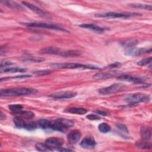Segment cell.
<instances>
[{
	"label": "cell",
	"mask_w": 152,
	"mask_h": 152,
	"mask_svg": "<svg viewBox=\"0 0 152 152\" xmlns=\"http://www.w3.org/2000/svg\"><path fill=\"white\" fill-rule=\"evenodd\" d=\"M10 110L14 114L18 113L23 109V105L20 104H12L8 106Z\"/></svg>",
	"instance_id": "f1b7e54d"
},
{
	"label": "cell",
	"mask_w": 152,
	"mask_h": 152,
	"mask_svg": "<svg viewBox=\"0 0 152 152\" xmlns=\"http://www.w3.org/2000/svg\"><path fill=\"white\" fill-rule=\"evenodd\" d=\"M138 43V41L136 39H129L124 41L121 43V45L122 46L127 48H134L137 44Z\"/></svg>",
	"instance_id": "484cf974"
},
{
	"label": "cell",
	"mask_w": 152,
	"mask_h": 152,
	"mask_svg": "<svg viewBox=\"0 0 152 152\" xmlns=\"http://www.w3.org/2000/svg\"><path fill=\"white\" fill-rule=\"evenodd\" d=\"M150 100L147 94L140 93L126 94L124 97V100L129 104H136L141 102H148Z\"/></svg>",
	"instance_id": "277c9868"
},
{
	"label": "cell",
	"mask_w": 152,
	"mask_h": 152,
	"mask_svg": "<svg viewBox=\"0 0 152 152\" xmlns=\"http://www.w3.org/2000/svg\"><path fill=\"white\" fill-rule=\"evenodd\" d=\"M51 72L50 70H48V69H44V70H39L34 72V74H35L37 75H45L49 74Z\"/></svg>",
	"instance_id": "e575fe53"
},
{
	"label": "cell",
	"mask_w": 152,
	"mask_h": 152,
	"mask_svg": "<svg viewBox=\"0 0 152 152\" xmlns=\"http://www.w3.org/2000/svg\"><path fill=\"white\" fill-rule=\"evenodd\" d=\"M129 7L134 8L142 9V10H151V5L147 4H129L128 5Z\"/></svg>",
	"instance_id": "4316f807"
},
{
	"label": "cell",
	"mask_w": 152,
	"mask_h": 152,
	"mask_svg": "<svg viewBox=\"0 0 152 152\" xmlns=\"http://www.w3.org/2000/svg\"><path fill=\"white\" fill-rule=\"evenodd\" d=\"M95 112L97 114V115H100L102 116H107L109 115V113L107 112H104V111H102V110H96L95 111Z\"/></svg>",
	"instance_id": "74e56055"
},
{
	"label": "cell",
	"mask_w": 152,
	"mask_h": 152,
	"mask_svg": "<svg viewBox=\"0 0 152 152\" xmlns=\"http://www.w3.org/2000/svg\"><path fill=\"white\" fill-rule=\"evenodd\" d=\"M77 93L71 91H58L52 94H50L49 97L55 99H71L75 97Z\"/></svg>",
	"instance_id": "9c48e42d"
},
{
	"label": "cell",
	"mask_w": 152,
	"mask_h": 152,
	"mask_svg": "<svg viewBox=\"0 0 152 152\" xmlns=\"http://www.w3.org/2000/svg\"><path fill=\"white\" fill-rule=\"evenodd\" d=\"M56 150L59 151H72V150H71V149L65 148H64V147H62V146L60 147H59V148H56Z\"/></svg>",
	"instance_id": "f35d334b"
},
{
	"label": "cell",
	"mask_w": 152,
	"mask_h": 152,
	"mask_svg": "<svg viewBox=\"0 0 152 152\" xmlns=\"http://www.w3.org/2000/svg\"><path fill=\"white\" fill-rule=\"evenodd\" d=\"M125 88V86L121 83H115L110 86L102 88L98 90L99 93L103 95L110 94L122 91Z\"/></svg>",
	"instance_id": "ba28073f"
},
{
	"label": "cell",
	"mask_w": 152,
	"mask_h": 152,
	"mask_svg": "<svg viewBox=\"0 0 152 152\" xmlns=\"http://www.w3.org/2000/svg\"><path fill=\"white\" fill-rule=\"evenodd\" d=\"M121 74V72L118 71H111L109 72H99L94 74L93 77V78L96 80H102V79H106L109 78H111L115 75H117Z\"/></svg>",
	"instance_id": "7c38bea8"
},
{
	"label": "cell",
	"mask_w": 152,
	"mask_h": 152,
	"mask_svg": "<svg viewBox=\"0 0 152 152\" xmlns=\"http://www.w3.org/2000/svg\"><path fill=\"white\" fill-rule=\"evenodd\" d=\"M23 60L24 61L30 62H41L45 61V58L40 57H28L24 58Z\"/></svg>",
	"instance_id": "1f68e13d"
},
{
	"label": "cell",
	"mask_w": 152,
	"mask_h": 152,
	"mask_svg": "<svg viewBox=\"0 0 152 152\" xmlns=\"http://www.w3.org/2000/svg\"><path fill=\"white\" fill-rule=\"evenodd\" d=\"M24 26L28 27H38V28H45L48 29H52L55 30H59L61 31L69 32L68 30L61 27L56 24L47 23L44 22H31V23H21Z\"/></svg>",
	"instance_id": "8992f818"
},
{
	"label": "cell",
	"mask_w": 152,
	"mask_h": 152,
	"mask_svg": "<svg viewBox=\"0 0 152 152\" xmlns=\"http://www.w3.org/2000/svg\"><path fill=\"white\" fill-rule=\"evenodd\" d=\"M45 143L53 150L61 147L64 144V140L58 137H50L46 140Z\"/></svg>",
	"instance_id": "8fae6325"
},
{
	"label": "cell",
	"mask_w": 152,
	"mask_h": 152,
	"mask_svg": "<svg viewBox=\"0 0 152 152\" xmlns=\"http://www.w3.org/2000/svg\"><path fill=\"white\" fill-rule=\"evenodd\" d=\"M5 118H6V116H5V114H4V113L1 111V114H0V119H1V120H4V119H5Z\"/></svg>",
	"instance_id": "60d3db41"
},
{
	"label": "cell",
	"mask_w": 152,
	"mask_h": 152,
	"mask_svg": "<svg viewBox=\"0 0 152 152\" xmlns=\"http://www.w3.org/2000/svg\"><path fill=\"white\" fill-rule=\"evenodd\" d=\"M12 63L9 61H2L1 62V68H4L7 66L12 65Z\"/></svg>",
	"instance_id": "8d00e7d4"
},
{
	"label": "cell",
	"mask_w": 152,
	"mask_h": 152,
	"mask_svg": "<svg viewBox=\"0 0 152 152\" xmlns=\"http://www.w3.org/2000/svg\"><path fill=\"white\" fill-rule=\"evenodd\" d=\"M151 62V57L149 56L148 58H144V59H142L139 61L137 63V64L139 66H144V65H148V64H150Z\"/></svg>",
	"instance_id": "d6a6232c"
},
{
	"label": "cell",
	"mask_w": 152,
	"mask_h": 152,
	"mask_svg": "<svg viewBox=\"0 0 152 152\" xmlns=\"http://www.w3.org/2000/svg\"><path fill=\"white\" fill-rule=\"evenodd\" d=\"M98 129H99V131H100L102 133H107L110 131L111 127L107 123L103 122V123H101L99 125Z\"/></svg>",
	"instance_id": "4dcf8cb0"
},
{
	"label": "cell",
	"mask_w": 152,
	"mask_h": 152,
	"mask_svg": "<svg viewBox=\"0 0 152 152\" xmlns=\"http://www.w3.org/2000/svg\"><path fill=\"white\" fill-rule=\"evenodd\" d=\"M141 15L138 13L130 12H99L95 14L97 17H103V18H127L131 17H137L141 16Z\"/></svg>",
	"instance_id": "5b68a950"
},
{
	"label": "cell",
	"mask_w": 152,
	"mask_h": 152,
	"mask_svg": "<svg viewBox=\"0 0 152 152\" xmlns=\"http://www.w3.org/2000/svg\"><path fill=\"white\" fill-rule=\"evenodd\" d=\"M37 92V90L31 88H21L13 89H4L1 90L0 94L1 96H18L23 95H30L35 94Z\"/></svg>",
	"instance_id": "6da1fadb"
},
{
	"label": "cell",
	"mask_w": 152,
	"mask_h": 152,
	"mask_svg": "<svg viewBox=\"0 0 152 152\" xmlns=\"http://www.w3.org/2000/svg\"><path fill=\"white\" fill-rule=\"evenodd\" d=\"M81 134L80 131L77 129H74L72 130L68 135V140L71 144H75L77 142L80 138H81Z\"/></svg>",
	"instance_id": "9a60e30c"
},
{
	"label": "cell",
	"mask_w": 152,
	"mask_h": 152,
	"mask_svg": "<svg viewBox=\"0 0 152 152\" xmlns=\"http://www.w3.org/2000/svg\"><path fill=\"white\" fill-rule=\"evenodd\" d=\"M140 136L142 140L145 141H149L151 138V129L147 126H142L140 129Z\"/></svg>",
	"instance_id": "d6986e66"
},
{
	"label": "cell",
	"mask_w": 152,
	"mask_h": 152,
	"mask_svg": "<svg viewBox=\"0 0 152 152\" xmlns=\"http://www.w3.org/2000/svg\"><path fill=\"white\" fill-rule=\"evenodd\" d=\"M26 69L23 68L15 66V67H4L1 68V72H25Z\"/></svg>",
	"instance_id": "7402d4cb"
},
{
	"label": "cell",
	"mask_w": 152,
	"mask_h": 152,
	"mask_svg": "<svg viewBox=\"0 0 152 152\" xmlns=\"http://www.w3.org/2000/svg\"><path fill=\"white\" fill-rule=\"evenodd\" d=\"M36 148L38 151H53V150L48 146L45 143L42 142H37L36 144Z\"/></svg>",
	"instance_id": "f546056e"
},
{
	"label": "cell",
	"mask_w": 152,
	"mask_h": 152,
	"mask_svg": "<svg viewBox=\"0 0 152 152\" xmlns=\"http://www.w3.org/2000/svg\"><path fill=\"white\" fill-rule=\"evenodd\" d=\"M74 123L72 121L65 118H59L51 122L50 129L52 130L65 132L68 128L72 127Z\"/></svg>",
	"instance_id": "3957f363"
},
{
	"label": "cell",
	"mask_w": 152,
	"mask_h": 152,
	"mask_svg": "<svg viewBox=\"0 0 152 152\" xmlns=\"http://www.w3.org/2000/svg\"><path fill=\"white\" fill-rule=\"evenodd\" d=\"M118 79L122 81H128V82L134 83H143L144 81V80L143 78L130 76V75H121L119 77Z\"/></svg>",
	"instance_id": "2e32d148"
},
{
	"label": "cell",
	"mask_w": 152,
	"mask_h": 152,
	"mask_svg": "<svg viewBox=\"0 0 152 152\" xmlns=\"http://www.w3.org/2000/svg\"><path fill=\"white\" fill-rule=\"evenodd\" d=\"M22 4L24 5L25 7L28 8L33 11L37 13L38 15H39L40 17L43 18H50V15L49 14H48L47 12L45 11L44 10L40 9V8L36 7V5L27 2H22Z\"/></svg>",
	"instance_id": "30bf717a"
},
{
	"label": "cell",
	"mask_w": 152,
	"mask_h": 152,
	"mask_svg": "<svg viewBox=\"0 0 152 152\" xmlns=\"http://www.w3.org/2000/svg\"><path fill=\"white\" fill-rule=\"evenodd\" d=\"M96 145L94 138L91 136H87L84 138L80 142V145L86 149H91L95 147Z\"/></svg>",
	"instance_id": "4fadbf2b"
},
{
	"label": "cell",
	"mask_w": 152,
	"mask_h": 152,
	"mask_svg": "<svg viewBox=\"0 0 152 152\" xmlns=\"http://www.w3.org/2000/svg\"><path fill=\"white\" fill-rule=\"evenodd\" d=\"M135 144L138 148H140L141 149H151V144L150 142H148V141H145L142 140L141 141L136 142Z\"/></svg>",
	"instance_id": "d4e9b609"
},
{
	"label": "cell",
	"mask_w": 152,
	"mask_h": 152,
	"mask_svg": "<svg viewBox=\"0 0 152 152\" xmlns=\"http://www.w3.org/2000/svg\"><path fill=\"white\" fill-rule=\"evenodd\" d=\"M79 26L81 27H83V28H85L91 30L96 31V32H98V33H102L106 30L105 28L100 27V26H99L97 25H96V24H94L83 23V24H81L79 25Z\"/></svg>",
	"instance_id": "ac0fdd59"
},
{
	"label": "cell",
	"mask_w": 152,
	"mask_h": 152,
	"mask_svg": "<svg viewBox=\"0 0 152 152\" xmlns=\"http://www.w3.org/2000/svg\"><path fill=\"white\" fill-rule=\"evenodd\" d=\"M15 125L19 128H24L28 131H33L36 129L37 123L33 121H26L20 116H15L13 118Z\"/></svg>",
	"instance_id": "52a82bcc"
},
{
	"label": "cell",
	"mask_w": 152,
	"mask_h": 152,
	"mask_svg": "<svg viewBox=\"0 0 152 152\" xmlns=\"http://www.w3.org/2000/svg\"><path fill=\"white\" fill-rule=\"evenodd\" d=\"M86 117L90 120H99L101 119L100 116L97 114H90L88 115Z\"/></svg>",
	"instance_id": "d590c367"
},
{
	"label": "cell",
	"mask_w": 152,
	"mask_h": 152,
	"mask_svg": "<svg viewBox=\"0 0 152 152\" xmlns=\"http://www.w3.org/2000/svg\"><path fill=\"white\" fill-rule=\"evenodd\" d=\"M1 3L3 4L4 5L14 10H23V7L20 5L19 4L17 3L16 2L12 1H1Z\"/></svg>",
	"instance_id": "ffe728a7"
},
{
	"label": "cell",
	"mask_w": 152,
	"mask_h": 152,
	"mask_svg": "<svg viewBox=\"0 0 152 152\" xmlns=\"http://www.w3.org/2000/svg\"><path fill=\"white\" fill-rule=\"evenodd\" d=\"M121 65V63L119 62H116L113 64H110L107 67L108 68H115V67H117V66H119V65Z\"/></svg>",
	"instance_id": "ab89813d"
},
{
	"label": "cell",
	"mask_w": 152,
	"mask_h": 152,
	"mask_svg": "<svg viewBox=\"0 0 152 152\" xmlns=\"http://www.w3.org/2000/svg\"><path fill=\"white\" fill-rule=\"evenodd\" d=\"M67 112L78 115H84L87 112V110L83 107H72L67 109Z\"/></svg>",
	"instance_id": "cb8c5ba5"
},
{
	"label": "cell",
	"mask_w": 152,
	"mask_h": 152,
	"mask_svg": "<svg viewBox=\"0 0 152 152\" xmlns=\"http://www.w3.org/2000/svg\"><path fill=\"white\" fill-rule=\"evenodd\" d=\"M61 52V49H59L58 48L53 47V46L46 47L43 49H42L40 50V52L41 54H45V55H59Z\"/></svg>",
	"instance_id": "e0dca14e"
},
{
	"label": "cell",
	"mask_w": 152,
	"mask_h": 152,
	"mask_svg": "<svg viewBox=\"0 0 152 152\" xmlns=\"http://www.w3.org/2000/svg\"><path fill=\"white\" fill-rule=\"evenodd\" d=\"M51 66L54 68L58 69H99L100 68L87 64H82L79 63H53L51 64Z\"/></svg>",
	"instance_id": "7a4b0ae2"
},
{
	"label": "cell",
	"mask_w": 152,
	"mask_h": 152,
	"mask_svg": "<svg viewBox=\"0 0 152 152\" xmlns=\"http://www.w3.org/2000/svg\"><path fill=\"white\" fill-rule=\"evenodd\" d=\"M116 127L117 128L121 131L123 134H128L129 131L127 129V127L126 126V125H125L124 124H121V123H118L116 124Z\"/></svg>",
	"instance_id": "836d02e7"
},
{
	"label": "cell",
	"mask_w": 152,
	"mask_h": 152,
	"mask_svg": "<svg viewBox=\"0 0 152 152\" xmlns=\"http://www.w3.org/2000/svg\"><path fill=\"white\" fill-rule=\"evenodd\" d=\"M50 121L46 119H41L38 120L36 122L37 124V126L40 127L41 128L43 129H50V125H51Z\"/></svg>",
	"instance_id": "603a6c76"
},
{
	"label": "cell",
	"mask_w": 152,
	"mask_h": 152,
	"mask_svg": "<svg viewBox=\"0 0 152 152\" xmlns=\"http://www.w3.org/2000/svg\"><path fill=\"white\" fill-rule=\"evenodd\" d=\"M18 116H20L24 119H31L32 118L34 117V113L30 112V111H27V110H21L18 113Z\"/></svg>",
	"instance_id": "83f0119b"
},
{
	"label": "cell",
	"mask_w": 152,
	"mask_h": 152,
	"mask_svg": "<svg viewBox=\"0 0 152 152\" xmlns=\"http://www.w3.org/2000/svg\"><path fill=\"white\" fill-rule=\"evenodd\" d=\"M81 54V52L78 50H62L60 53L59 56L63 57H75L80 56Z\"/></svg>",
	"instance_id": "44dd1931"
},
{
	"label": "cell",
	"mask_w": 152,
	"mask_h": 152,
	"mask_svg": "<svg viewBox=\"0 0 152 152\" xmlns=\"http://www.w3.org/2000/svg\"><path fill=\"white\" fill-rule=\"evenodd\" d=\"M151 52V49L149 48H138V49H129L126 55L129 56H140V55H144L150 53Z\"/></svg>",
	"instance_id": "5bb4252c"
}]
</instances>
